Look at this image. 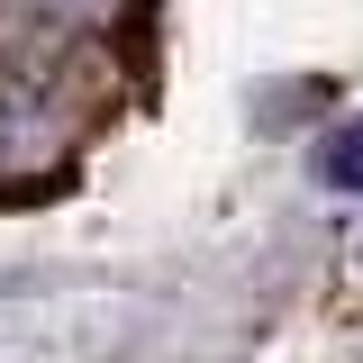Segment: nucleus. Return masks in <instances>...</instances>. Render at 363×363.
Instances as JSON below:
<instances>
[{"label": "nucleus", "mask_w": 363, "mask_h": 363, "mask_svg": "<svg viewBox=\"0 0 363 363\" xmlns=\"http://www.w3.org/2000/svg\"><path fill=\"white\" fill-rule=\"evenodd\" d=\"M318 182L327 191H363V118H345V128L318 145Z\"/></svg>", "instance_id": "obj_1"}]
</instances>
